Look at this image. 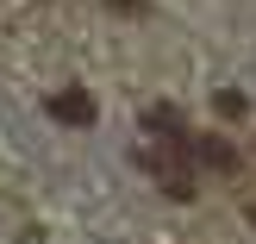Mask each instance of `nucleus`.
I'll use <instances>...</instances> for the list:
<instances>
[{
  "label": "nucleus",
  "mask_w": 256,
  "mask_h": 244,
  "mask_svg": "<svg viewBox=\"0 0 256 244\" xmlns=\"http://www.w3.org/2000/svg\"><path fill=\"white\" fill-rule=\"evenodd\" d=\"M144 169L156 175V188L169 200H194V188H200V169H194V157H188V132H150Z\"/></svg>",
  "instance_id": "1"
},
{
  "label": "nucleus",
  "mask_w": 256,
  "mask_h": 244,
  "mask_svg": "<svg viewBox=\"0 0 256 244\" xmlns=\"http://www.w3.org/2000/svg\"><path fill=\"white\" fill-rule=\"evenodd\" d=\"M188 157H194V169H212V175H232V169H238V150L225 144V138H200V132H188Z\"/></svg>",
  "instance_id": "2"
},
{
  "label": "nucleus",
  "mask_w": 256,
  "mask_h": 244,
  "mask_svg": "<svg viewBox=\"0 0 256 244\" xmlns=\"http://www.w3.org/2000/svg\"><path fill=\"white\" fill-rule=\"evenodd\" d=\"M50 119L56 125H94V94H88V88H62V94L50 100Z\"/></svg>",
  "instance_id": "3"
},
{
  "label": "nucleus",
  "mask_w": 256,
  "mask_h": 244,
  "mask_svg": "<svg viewBox=\"0 0 256 244\" xmlns=\"http://www.w3.org/2000/svg\"><path fill=\"white\" fill-rule=\"evenodd\" d=\"M144 132H188V119H182L175 107H150V113H144Z\"/></svg>",
  "instance_id": "4"
}]
</instances>
